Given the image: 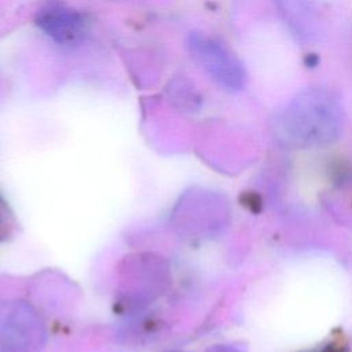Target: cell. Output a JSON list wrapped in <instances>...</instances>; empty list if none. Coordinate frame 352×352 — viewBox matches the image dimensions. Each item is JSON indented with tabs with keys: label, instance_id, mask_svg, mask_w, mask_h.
<instances>
[{
	"label": "cell",
	"instance_id": "obj_1",
	"mask_svg": "<svg viewBox=\"0 0 352 352\" xmlns=\"http://www.w3.org/2000/svg\"><path fill=\"white\" fill-rule=\"evenodd\" d=\"M344 110L338 96L324 87H309L283 103L271 118L276 140L290 148H315L336 142Z\"/></svg>",
	"mask_w": 352,
	"mask_h": 352
},
{
	"label": "cell",
	"instance_id": "obj_2",
	"mask_svg": "<svg viewBox=\"0 0 352 352\" xmlns=\"http://www.w3.org/2000/svg\"><path fill=\"white\" fill-rule=\"evenodd\" d=\"M192 59L221 88L236 92L246 84V73L239 59L216 38L194 32L187 38Z\"/></svg>",
	"mask_w": 352,
	"mask_h": 352
},
{
	"label": "cell",
	"instance_id": "obj_5",
	"mask_svg": "<svg viewBox=\"0 0 352 352\" xmlns=\"http://www.w3.org/2000/svg\"><path fill=\"white\" fill-rule=\"evenodd\" d=\"M296 40L308 44L319 38L320 16L315 0H274Z\"/></svg>",
	"mask_w": 352,
	"mask_h": 352
},
{
	"label": "cell",
	"instance_id": "obj_4",
	"mask_svg": "<svg viewBox=\"0 0 352 352\" xmlns=\"http://www.w3.org/2000/svg\"><path fill=\"white\" fill-rule=\"evenodd\" d=\"M36 23L48 37L63 45L77 43L87 30L84 16L59 1L45 4L38 11Z\"/></svg>",
	"mask_w": 352,
	"mask_h": 352
},
{
	"label": "cell",
	"instance_id": "obj_6",
	"mask_svg": "<svg viewBox=\"0 0 352 352\" xmlns=\"http://www.w3.org/2000/svg\"><path fill=\"white\" fill-rule=\"evenodd\" d=\"M15 228V221L12 217V213L10 212L8 206L4 204V201L0 198V241H4L8 238Z\"/></svg>",
	"mask_w": 352,
	"mask_h": 352
},
{
	"label": "cell",
	"instance_id": "obj_3",
	"mask_svg": "<svg viewBox=\"0 0 352 352\" xmlns=\"http://www.w3.org/2000/svg\"><path fill=\"white\" fill-rule=\"evenodd\" d=\"M43 336V323L26 302L0 304V352H29Z\"/></svg>",
	"mask_w": 352,
	"mask_h": 352
},
{
	"label": "cell",
	"instance_id": "obj_7",
	"mask_svg": "<svg viewBox=\"0 0 352 352\" xmlns=\"http://www.w3.org/2000/svg\"><path fill=\"white\" fill-rule=\"evenodd\" d=\"M208 352H241V351L234 346H230V345H217V346H213Z\"/></svg>",
	"mask_w": 352,
	"mask_h": 352
}]
</instances>
